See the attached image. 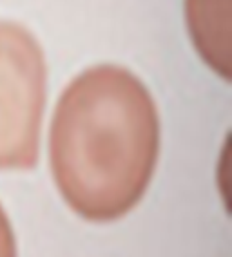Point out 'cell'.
<instances>
[{
    "label": "cell",
    "mask_w": 232,
    "mask_h": 257,
    "mask_svg": "<svg viewBox=\"0 0 232 257\" xmlns=\"http://www.w3.org/2000/svg\"><path fill=\"white\" fill-rule=\"evenodd\" d=\"M160 154L158 109L142 80L103 64L62 92L49 160L62 198L89 221H114L144 198Z\"/></svg>",
    "instance_id": "cell-1"
},
{
    "label": "cell",
    "mask_w": 232,
    "mask_h": 257,
    "mask_svg": "<svg viewBox=\"0 0 232 257\" xmlns=\"http://www.w3.org/2000/svg\"><path fill=\"white\" fill-rule=\"evenodd\" d=\"M187 26L203 60L230 78V0H187Z\"/></svg>",
    "instance_id": "cell-3"
},
{
    "label": "cell",
    "mask_w": 232,
    "mask_h": 257,
    "mask_svg": "<svg viewBox=\"0 0 232 257\" xmlns=\"http://www.w3.org/2000/svg\"><path fill=\"white\" fill-rule=\"evenodd\" d=\"M0 257H17L13 228L2 205H0Z\"/></svg>",
    "instance_id": "cell-4"
},
{
    "label": "cell",
    "mask_w": 232,
    "mask_h": 257,
    "mask_svg": "<svg viewBox=\"0 0 232 257\" xmlns=\"http://www.w3.org/2000/svg\"><path fill=\"white\" fill-rule=\"evenodd\" d=\"M46 107V60L37 38L20 24L0 22V169L38 163Z\"/></svg>",
    "instance_id": "cell-2"
}]
</instances>
